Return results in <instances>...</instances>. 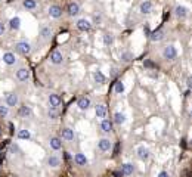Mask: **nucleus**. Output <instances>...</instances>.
I'll return each mask as SVG.
<instances>
[{
  "label": "nucleus",
  "instance_id": "f257e3e1",
  "mask_svg": "<svg viewBox=\"0 0 192 177\" xmlns=\"http://www.w3.org/2000/svg\"><path fill=\"white\" fill-rule=\"evenodd\" d=\"M163 56H164V59H167V61H173V59H176V56H177V52H176V47L174 46H165L164 47V50H163Z\"/></svg>",
  "mask_w": 192,
  "mask_h": 177
},
{
  "label": "nucleus",
  "instance_id": "f03ea898",
  "mask_svg": "<svg viewBox=\"0 0 192 177\" xmlns=\"http://www.w3.org/2000/svg\"><path fill=\"white\" fill-rule=\"evenodd\" d=\"M15 49H16V52L21 53V55H28V53L31 52V46H30L27 41H19V43H16V44H15Z\"/></svg>",
  "mask_w": 192,
  "mask_h": 177
},
{
  "label": "nucleus",
  "instance_id": "7ed1b4c3",
  "mask_svg": "<svg viewBox=\"0 0 192 177\" xmlns=\"http://www.w3.org/2000/svg\"><path fill=\"white\" fill-rule=\"evenodd\" d=\"M16 78H18L19 81H27V80L30 78V71H28L27 68H19V69L16 71Z\"/></svg>",
  "mask_w": 192,
  "mask_h": 177
},
{
  "label": "nucleus",
  "instance_id": "20e7f679",
  "mask_svg": "<svg viewBox=\"0 0 192 177\" xmlns=\"http://www.w3.org/2000/svg\"><path fill=\"white\" fill-rule=\"evenodd\" d=\"M139 11H140V14H151V11H152V3L149 2V0H143V2L140 3V6H139Z\"/></svg>",
  "mask_w": 192,
  "mask_h": 177
},
{
  "label": "nucleus",
  "instance_id": "39448f33",
  "mask_svg": "<svg viewBox=\"0 0 192 177\" xmlns=\"http://www.w3.org/2000/svg\"><path fill=\"white\" fill-rule=\"evenodd\" d=\"M67 12H68L69 16H75V15H78V12H80V6H78V3H75V2L69 3L68 8H67Z\"/></svg>",
  "mask_w": 192,
  "mask_h": 177
},
{
  "label": "nucleus",
  "instance_id": "423d86ee",
  "mask_svg": "<svg viewBox=\"0 0 192 177\" xmlns=\"http://www.w3.org/2000/svg\"><path fill=\"white\" fill-rule=\"evenodd\" d=\"M77 28L80 30V31H89L90 28H92V24L87 21V19H78L77 21Z\"/></svg>",
  "mask_w": 192,
  "mask_h": 177
},
{
  "label": "nucleus",
  "instance_id": "0eeeda50",
  "mask_svg": "<svg viewBox=\"0 0 192 177\" xmlns=\"http://www.w3.org/2000/svg\"><path fill=\"white\" fill-rule=\"evenodd\" d=\"M49 15L52 18H59V16H62V9L58 5H53V6L49 8Z\"/></svg>",
  "mask_w": 192,
  "mask_h": 177
},
{
  "label": "nucleus",
  "instance_id": "6e6552de",
  "mask_svg": "<svg viewBox=\"0 0 192 177\" xmlns=\"http://www.w3.org/2000/svg\"><path fill=\"white\" fill-rule=\"evenodd\" d=\"M62 53L61 52H58V50H53L52 53H50V62L52 64H55V65H58V64H61L62 62Z\"/></svg>",
  "mask_w": 192,
  "mask_h": 177
},
{
  "label": "nucleus",
  "instance_id": "1a4fd4ad",
  "mask_svg": "<svg viewBox=\"0 0 192 177\" xmlns=\"http://www.w3.org/2000/svg\"><path fill=\"white\" fill-rule=\"evenodd\" d=\"M49 103H50L52 108H58L62 103V99L58 95H49Z\"/></svg>",
  "mask_w": 192,
  "mask_h": 177
},
{
  "label": "nucleus",
  "instance_id": "9d476101",
  "mask_svg": "<svg viewBox=\"0 0 192 177\" xmlns=\"http://www.w3.org/2000/svg\"><path fill=\"white\" fill-rule=\"evenodd\" d=\"M98 148H99L102 152H107V151L111 149V142H110L108 139H101V140L98 142Z\"/></svg>",
  "mask_w": 192,
  "mask_h": 177
},
{
  "label": "nucleus",
  "instance_id": "9b49d317",
  "mask_svg": "<svg viewBox=\"0 0 192 177\" xmlns=\"http://www.w3.org/2000/svg\"><path fill=\"white\" fill-rule=\"evenodd\" d=\"M3 62H5V64H8V65H14V64L16 62V58H15V55H14V53L6 52V53L3 55Z\"/></svg>",
  "mask_w": 192,
  "mask_h": 177
},
{
  "label": "nucleus",
  "instance_id": "f8f14e48",
  "mask_svg": "<svg viewBox=\"0 0 192 177\" xmlns=\"http://www.w3.org/2000/svg\"><path fill=\"white\" fill-rule=\"evenodd\" d=\"M164 37V31L160 28V30H157V31H154V33H151L149 34V39L152 40V41H160L161 39Z\"/></svg>",
  "mask_w": 192,
  "mask_h": 177
},
{
  "label": "nucleus",
  "instance_id": "ddd939ff",
  "mask_svg": "<svg viewBox=\"0 0 192 177\" xmlns=\"http://www.w3.org/2000/svg\"><path fill=\"white\" fill-rule=\"evenodd\" d=\"M6 102H8L9 106H16V103H18V95L16 93H9L6 96Z\"/></svg>",
  "mask_w": 192,
  "mask_h": 177
},
{
  "label": "nucleus",
  "instance_id": "4468645a",
  "mask_svg": "<svg viewBox=\"0 0 192 177\" xmlns=\"http://www.w3.org/2000/svg\"><path fill=\"white\" fill-rule=\"evenodd\" d=\"M77 105H78V108H80L81 111H86V109H89V106H90V101H89L87 98H80Z\"/></svg>",
  "mask_w": 192,
  "mask_h": 177
},
{
  "label": "nucleus",
  "instance_id": "2eb2a0df",
  "mask_svg": "<svg viewBox=\"0 0 192 177\" xmlns=\"http://www.w3.org/2000/svg\"><path fill=\"white\" fill-rule=\"evenodd\" d=\"M61 136H62L64 140H74V131L71 128H64Z\"/></svg>",
  "mask_w": 192,
  "mask_h": 177
},
{
  "label": "nucleus",
  "instance_id": "dca6fc26",
  "mask_svg": "<svg viewBox=\"0 0 192 177\" xmlns=\"http://www.w3.org/2000/svg\"><path fill=\"white\" fill-rule=\"evenodd\" d=\"M174 14H176L177 18H185V16L188 15V9H186L185 6H176Z\"/></svg>",
  "mask_w": 192,
  "mask_h": 177
},
{
  "label": "nucleus",
  "instance_id": "f3484780",
  "mask_svg": "<svg viewBox=\"0 0 192 177\" xmlns=\"http://www.w3.org/2000/svg\"><path fill=\"white\" fill-rule=\"evenodd\" d=\"M101 128H102L104 133H111V131H112V123L108 121V120H104V121L101 123Z\"/></svg>",
  "mask_w": 192,
  "mask_h": 177
},
{
  "label": "nucleus",
  "instance_id": "a211bd4d",
  "mask_svg": "<svg viewBox=\"0 0 192 177\" xmlns=\"http://www.w3.org/2000/svg\"><path fill=\"white\" fill-rule=\"evenodd\" d=\"M133 171H135V167L132 164H124L121 167V174L123 176H130V174H133Z\"/></svg>",
  "mask_w": 192,
  "mask_h": 177
},
{
  "label": "nucleus",
  "instance_id": "6ab92c4d",
  "mask_svg": "<svg viewBox=\"0 0 192 177\" xmlns=\"http://www.w3.org/2000/svg\"><path fill=\"white\" fill-rule=\"evenodd\" d=\"M95 111H96V117L98 118H104L107 115V106L105 105H98Z\"/></svg>",
  "mask_w": 192,
  "mask_h": 177
},
{
  "label": "nucleus",
  "instance_id": "aec40b11",
  "mask_svg": "<svg viewBox=\"0 0 192 177\" xmlns=\"http://www.w3.org/2000/svg\"><path fill=\"white\" fill-rule=\"evenodd\" d=\"M74 161H75L77 165H86V164H87V158H86L83 153H75Z\"/></svg>",
  "mask_w": 192,
  "mask_h": 177
},
{
  "label": "nucleus",
  "instance_id": "412c9836",
  "mask_svg": "<svg viewBox=\"0 0 192 177\" xmlns=\"http://www.w3.org/2000/svg\"><path fill=\"white\" fill-rule=\"evenodd\" d=\"M40 36H42V39H43V40L50 39V36H52V30H50V27H43V28H42V31H40Z\"/></svg>",
  "mask_w": 192,
  "mask_h": 177
},
{
  "label": "nucleus",
  "instance_id": "4be33fe9",
  "mask_svg": "<svg viewBox=\"0 0 192 177\" xmlns=\"http://www.w3.org/2000/svg\"><path fill=\"white\" fill-rule=\"evenodd\" d=\"M50 146H52V149L59 151V149L62 148V142H61L58 137H52V139H50Z\"/></svg>",
  "mask_w": 192,
  "mask_h": 177
},
{
  "label": "nucleus",
  "instance_id": "5701e85b",
  "mask_svg": "<svg viewBox=\"0 0 192 177\" xmlns=\"http://www.w3.org/2000/svg\"><path fill=\"white\" fill-rule=\"evenodd\" d=\"M93 78H95V81H96V83H99V84H104V83H105V80H107V78H105V75H104L101 71H96V72L93 74Z\"/></svg>",
  "mask_w": 192,
  "mask_h": 177
},
{
  "label": "nucleus",
  "instance_id": "b1692460",
  "mask_svg": "<svg viewBox=\"0 0 192 177\" xmlns=\"http://www.w3.org/2000/svg\"><path fill=\"white\" fill-rule=\"evenodd\" d=\"M9 27H11L12 30H18V28L21 27V19H19L18 16H15V18H12V19L9 21Z\"/></svg>",
  "mask_w": 192,
  "mask_h": 177
},
{
  "label": "nucleus",
  "instance_id": "393cba45",
  "mask_svg": "<svg viewBox=\"0 0 192 177\" xmlns=\"http://www.w3.org/2000/svg\"><path fill=\"white\" fill-rule=\"evenodd\" d=\"M124 121H126L124 114H121V112H115V115H114V123H115V124H118V126H121Z\"/></svg>",
  "mask_w": 192,
  "mask_h": 177
},
{
  "label": "nucleus",
  "instance_id": "a878e982",
  "mask_svg": "<svg viewBox=\"0 0 192 177\" xmlns=\"http://www.w3.org/2000/svg\"><path fill=\"white\" fill-rule=\"evenodd\" d=\"M18 114L21 117H30L31 115V108L30 106H21L19 111H18Z\"/></svg>",
  "mask_w": 192,
  "mask_h": 177
},
{
  "label": "nucleus",
  "instance_id": "bb28decb",
  "mask_svg": "<svg viewBox=\"0 0 192 177\" xmlns=\"http://www.w3.org/2000/svg\"><path fill=\"white\" fill-rule=\"evenodd\" d=\"M138 156H139L140 159H148V158H149V152H148V149H145V148H139V149H138Z\"/></svg>",
  "mask_w": 192,
  "mask_h": 177
},
{
  "label": "nucleus",
  "instance_id": "cd10ccee",
  "mask_svg": "<svg viewBox=\"0 0 192 177\" xmlns=\"http://www.w3.org/2000/svg\"><path fill=\"white\" fill-rule=\"evenodd\" d=\"M36 6H37L36 0H24V8H25V9L33 11V9H36Z\"/></svg>",
  "mask_w": 192,
  "mask_h": 177
},
{
  "label": "nucleus",
  "instance_id": "c85d7f7f",
  "mask_svg": "<svg viewBox=\"0 0 192 177\" xmlns=\"http://www.w3.org/2000/svg\"><path fill=\"white\" fill-rule=\"evenodd\" d=\"M112 41H114V37H112V34L107 33V34L104 36V44H105V46H111V44H112Z\"/></svg>",
  "mask_w": 192,
  "mask_h": 177
},
{
  "label": "nucleus",
  "instance_id": "c756f323",
  "mask_svg": "<svg viewBox=\"0 0 192 177\" xmlns=\"http://www.w3.org/2000/svg\"><path fill=\"white\" fill-rule=\"evenodd\" d=\"M47 162H49V165H50V167H58L61 161H59V158H58V156H53V155H52V156L47 159Z\"/></svg>",
  "mask_w": 192,
  "mask_h": 177
},
{
  "label": "nucleus",
  "instance_id": "7c9ffc66",
  "mask_svg": "<svg viewBox=\"0 0 192 177\" xmlns=\"http://www.w3.org/2000/svg\"><path fill=\"white\" fill-rule=\"evenodd\" d=\"M132 59H133V55L130 52H123L121 53V61L123 62H130Z\"/></svg>",
  "mask_w": 192,
  "mask_h": 177
},
{
  "label": "nucleus",
  "instance_id": "2f4dec72",
  "mask_svg": "<svg viewBox=\"0 0 192 177\" xmlns=\"http://www.w3.org/2000/svg\"><path fill=\"white\" fill-rule=\"evenodd\" d=\"M18 137H19V139H30L31 134H30L28 130H19V131H18Z\"/></svg>",
  "mask_w": 192,
  "mask_h": 177
},
{
  "label": "nucleus",
  "instance_id": "473e14b6",
  "mask_svg": "<svg viewBox=\"0 0 192 177\" xmlns=\"http://www.w3.org/2000/svg\"><path fill=\"white\" fill-rule=\"evenodd\" d=\"M123 92H124V84H123L121 81H117V83H115V93L120 95V93H123Z\"/></svg>",
  "mask_w": 192,
  "mask_h": 177
},
{
  "label": "nucleus",
  "instance_id": "72a5a7b5",
  "mask_svg": "<svg viewBox=\"0 0 192 177\" xmlns=\"http://www.w3.org/2000/svg\"><path fill=\"white\" fill-rule=\"evenodd\" d=\"M8 114H9L8 106H0V117H6Z\"/></svg>",
  "mask_w": 192,
  "mask_h": 177
},
{
  "label": "nucleus",
  "instance_id": "f704fd0d",
  "mask_svg": "<svg viewBox=\"0 0 192 177\" xmlns=\"http://www.w3.org/2000/svg\"><path fill=\"white\" fill-rule=\"evenodd\" d=\"M55 109H56V108H52V109H49V117H50V118H53V120L58 117V112H56Z\"/></svg>",
  "mask_w": 192,
  "mask_h": 177
},
{
  "label": "nucleus",
  "instance_id": "c9c22d12",
  "mask_svg": "<svg viewBox=\"0 0 192 177\" xmlns=\"http://www.w3.org/2000/svg\"><path fill=\"white\" fill-rule=\"evenodd\" d=\"M5 31H6L5 24H3V22H0V36H3V34H5Z\"/></svg>",
  "mask_w": 192,
  "mask_h": 177
},
{
  "label": "nucleus",
  "instance_id": "e433bc0d",
  "mask_svg": "<svg viewBox=\"0 0 192 177\" xmlns=\"http://www.w3.org/2000/svg\"><path fill=\"white\" fill-rule=\"evenodd\" d=\"M118 151H120V143L115 145V148H114V155H118Z\"/></svg>",
  "mask_w": 192,
  "mask_h": 177
},
{
  "label": "nucleus",
  "instance_id": "4c0bfd02",
  "mask_svg": "<svg viewBox=\"0 0 192 177\" xmlns=\"http://www.w3.org/2000/svg\"><path fill=\"white\" fill-rule=\"evenodd\" d=\"M143 31H145V34H146V36H149V34H151V30H149V27H148V25H145Z\"/></svg>",
  "mask_w": 192,
  "mask_h": 177
},
{
  "label": "nucleus",
  "instance_id": "58836bf2",
  "mask_svg": "<svg viewBox=\"0 0 192 177\" xmlns=\"http://www.w3.org/2000/svg\"><path fill=\"white\" fill-rule=\"evenodd\" d=\"M145 66H148V68H152V66H154V64H152L151 61H145Z\"/></svg>",
  "mask_w": 192,
  "mask_h": 177
},
{
  "label": "nucleus",
  "instance_id": "ea45409f",
  "mask_svg": "<svg viewBox=\"0 0 192 177\" xmlns=\"http://www.w3.org/2000/svg\"><path fill=\"white\" fill-rule=\"evenodd\" d=\"M158 177H168V173H165V171H161V173L158 174Z\"/></svg>",
  "mask_w": 192,
  "mask_h": 177
},
{
  "label": "nucleus",
  "instance_id": "a19ab883",
  "mask_svg": "<svg viewBox=\"0 0 192 177\" xmlns=\"http://www.w3.org/2000/svg\"><path fill=\"white\" fill-rule=\"evenodd\" d=\"M114 176H115V177H121L123 174H121V171H115V173H114Z\"/></svg>",
  "mask_w": 192,
  "mask_h": 177
},
{
  "label": "nucleus",
  "instance_id": "79ce46f5",
  "mask_svg": "<svg viewBox=\"0 0 192 177\" xmlns=\"http://www.w3.org/2000/svg\"><path fill=\"white\" fill-rule=\"evenodd\" d=\"M186 84H188V88H191V78L186 80Z\"/></svg>",
  "mask_w": 192,
  "mask_h": 177
}]
</instances>
